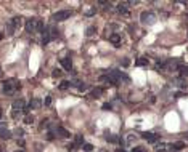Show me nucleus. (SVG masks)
Returning <instances> with one entry per match:
<instances>
[{"label": "nucleus", "mask_w": 188, "mask_h": 152, "mask_svg": "<svg viewBox=\"0 0 188 152\" xmlns=\"http://www.w3.org/2000/svg\"><path fill=\"white\" fill-rule=\"evenodd\" d=\"M26 31L28 32H34V31H44V21L37 19V18H31L26 23Z\"/></svg>", "instance_id": "obj_1"}, {"label": "nucleus", "mask_w": 188, "mask_h": 152, "mask_svg": "<svg viewBox=\"0 0 188 152\" xmlns=\"http://www.w3.org/2000/svg\"><path fill=\"white\" fill-rule=\"evenodd\" d=\"M19 83H18L16 80H13V79H10V80H5L3 82V93L5 95H13V93L16 91V90H19Z\"/></svg>", "instance_id": "obj_2"}, {"label": "nucleus", "mask_w": 188, "mask_h": 152, "mask_svg": "<svg viewBox=\"0 0 188 152\" xmlns=\"http://www.w3.org/2000/svg\"><path fill=\"white\" fill-rule=\"evenodd\" d=\"M71 15H73V10H60V11L53 13L52 19H53L55 23H58V21H64V19H68V18H69Z\"/></svg>", "instance_id": "obj_3"}, {"label": "nucleus", "mask_w": 188, "mask_h": 152, "mask_svg": "<svg viewBox=\"0 0 188 152\" xmlns=\"http://www.w3.org/2000/svg\"><path fill=\"white\" fill-rule=\"evenodd\" d=\"M140 21L145 24H154L156 23V15L151 11H143L142 16H140Z\"/></svg>", "instance_id": "obj_4"}, {"label": "nucleus", "mask_w": 188, "mask_h": 152, "mask_svg": "<svg viewBox=\"0 0 188 152\" xmlns=\"http://www.w3.org/2000/svg\"><path fill=\"white\" fill-rule=\"evenodd\" d=\"M19 21H21V18L16 16V18H13V19L7 24V32H8V35H13V34H15V29L19 26Z\"/></svg>", "instance_id": "obj_5"}, {"label": "nucleus", "mask_w": 188, "mask_h": 152, "mask_svg": "<svg viewBox=\"0 0 188 152\" xmlns=\"http://www.w3.org/2000/svg\"><path fill=\"white\" fill-rule=\"evenodd\" d=\"M11 136H13V133L5 127V123H0V138L2 139H10Z\"/></svg>", "instance_id": "obj_6"}, {"label": "nucleus", "mask_w": 188, "mask_h": 152, "mask_svg": "<svg viewBox=\"0 0 188 152\" xmlns=\"http://www.w3.org/2000/svg\"><path fill=\"white\" fill-rule=\"evenodd\" d=\"M140 136L145 138L148 143H158V139H159V136H158V135H154V133H148V131H143Z\"/></svg>", "instance_id": "obj_7"}, {"label": "nucleus", "mask_w": 188, "mask_h": 152, "mask_svg": "<svg viewBox=\"0 0 188 152\" xmlns=\"http://www.w3.org/2000/svg\"><path fill=\"white\" fill-rule=\"evenodd\" d=\"M56 133L60 136H61V138H69V131H68V130H66L64 127H61V125H58V128H56Z\"/></svg>", "instance_id": "obj_8"}, {"label": "nucleus", "mask_w": 188, "mask_h": 152, "mask_svg": "<svg viewBox=\"0 0 188 152\" xmlns=\"http://www.w3.org/2000/svg\"><path fill=\"white\" fill-rule=\"evenodd\" d=\"M24 107H26V101L24 99H15V103H13V109H15V111L24 109Z\"/></svg>", "instance_id": "obj_9"}, {"label": "nucleus", "mask_w": 188, "mask_h": 152, "mask_svg": "<svg viewBox=\"0 0 188 152\" xmlns=\"http://www.w3.org/2000/svg\"><path fill=\"white\" fill-rule=\"evenodd\" d=\"M71 85H76V88H77L79 91H85V83H84V82H82V80H73V82H71Z\"/></svg>", "instance_id": "obj_10"}, {"label": "nucleus", "mask_w": 188, "mask_h": 152, "mask_svg": "<svg viewBox=\"0 0 188 152\" xmlns=\"http://www.w3.org/2000/svg\"><path fill=\"white\" fill-rule=\"evenodd\" d=\"M60 63H61V66H63V69H64V71H71V69H73V64H71V61L68 59V58H63Z\"/></svg>", "instance_id": "obj_11"}, {"label": "nucleus", "mask_w": 188, "mask_h": 152, "mask_svg": "<svg viewBox=\"0 0 188 152\" xmlns=\"http://www.w3.org/2000/svg\"><path fill=\"white\" fill-rule=\"evenodd\" d=\"M109 40H111V43H113V45L119 47V43H121V35H119V34H111Z\"/></svg>", "instance_id": "obj_12"}, {"label": "nucleus", "mask_w": 188, "mask_h": 152, "mask_svg": "<svg viewBox=\"0 0 188 152\" xmlns=\"http://www.w3.org/2000/svg\"><path fill=\"white\" fill-rule=\"evenodd\" d=\"M177 69L183 77H188V64H180V66H177Z\"/></svg>", "instance_id": "obj_13"}, {"label": "nucleus", "mask_w": 188, "mask_h": 152, "mask_svg": "<svg viewBox=\"0 0 188 152\" xmlns=\"http://www.w3.org/2000/svg\"><path fill=\"white\" fill-rule=\"evenodd\" d=\"M117 10H119V13H126V15H127V13H129V3H127V2H126V3L121 2V3L117 5Z\"/></svg>", "instance_id": "obj_14"}, {"label": "nucleus", "mask_w": 188, "mask_h": 152, "mask_svg": "<svg viewBox=\"0 0 188 152\" xmlns=\"http://www.w3.org/2000/svg\"><path fill=\"white\" fill-rule=\"evenodd\" d=\"M84 144V138H82V135H77L76 136V139H74V147H77V146H82Z\"/></svg>", "instance_id": "obj_15"}, {"label": "nucleus", "mask_w": 188, "mask_h": 152, "mask_svg": "<svg viewBox=\"0 0 188 152\" xmlns=\"http://www.w3.org/2000/svg\"><path fill=\"white\" fill-rule=\"evenodd\" d=\"M101 93H103V88H95V90H92L90 96L92 98H98V96H101Z\"/></svg>", "instance_id": "obj_16"}, {"label": "nucleus", "mask_w": 188, "mask_h": 152, "mask_svg": "<svg viewBox=\"0 0 188 152\" xmlns=\"http://www.w3.org/2000/svg\"><path fill=\"white\" fill-rule=\"evenodd\" d=\"M106 141H108V143H111V144H116V143H119V138L116 135H108Z\"/></svg>", "instance_id": "obj_17"}, {"label": "nucleus", "mask_w": 188, "mask_h": 152, "mask_svg": "<svg viewBox=\"0 0 188 152\" xmlns=\"http://www.w3.org/2000/svg\"><path fill=\"white\" fill-rule=\"evenodd\" d=\"M69 87H71V82H69V80H63L58 88H60V90H68Z\"/></svg>", "instance_id": "obj_18"}, {"label": "nucleus", "mask_w": 188, "mask_h": 152, "mask_svg": "<svg viewBox=\"0 0 188 152\" xmlns=\"http://www.w3.org/2000/svg\"><path fill=\"white\" fill-rule=\"evenodd\" d=\"M29 107H31V109L40 107V101H39V99H32V101H31V104H29Z\"/></svg>", "instance_id": "obj_19"}, {"label": "nucleus", "mask_w": 188, "mask_h": 152, "mask_svg": "<svg viewBox=\"0 0 188 152\" xmlns=\"http://www.w3.org/2000/svg\"><path fill=\"white\" fill-rule=\"evenodd\" d=\"M82 149H84L85 152H92V151H93V146H92V144L84 143V144H82Z\"/></svg>", "instance_id": "obj_20"}, {"label": "nucleus", "mask_w": 188, "mask_h": 152, "mask_svg": "<svg viewBox=\"0 0 188 152\" xmlns=\"http://www.w3.org/2000/svg\"><path fill=\"white\" fill-rule=\"evenodd\" d=\"M135 64H137V66H146L148 59H146V58H140V59H137V63H135Z\"/></svg>", "instance_id": "obj_21"}, {"label": "nucleus", "mask_w": 188, "mask_h": 152, "mask_svg": "<svg viewBox=\"0 0 188 152\" xmlns=\"http://www.w3.org/2000/svg\"><path fill=\"white\" fill-rule=\"evenodd\" d=\"M175 83L180 85V88H187V82L183 79H175Z\"/></svg>", "instance_id": "obj_22"}, {"label": "nucleus", "mask_w": 188, "mask_h": 152, "mask_svg": "<svg viewBox=\"0 0 188 152\" xmlns=\"http://www.w3.org/2000/svg\"><path fill=\"white\" fill-rule=\"evenodd\" d=\"M183 147H185V143H182V141L174 144V149H177V151H179V149H183Z\"/></svg>", "instance_id": "obj_23"}, {"label": "nucleus", "mask_w": 188, "mask_h": 152, "mask_svg": "<svg viewBox=\"0 0 188 152\" xmlns=\"http://www.w3.org/2000/svg\"><path fill=\"white\" fill-rule=\"evenodd\" d=\"M24 122H26V123H32V122H34V117H32V115H26V117H24Z\"/></svg>", "instance_id": "obj_24"}, {"label": "nucleus", "mask_w": 188, "mask_h": 152, "mask_svg": "<svg viewBox=\"0 0 188 152\" xmlns=\"http://www.w3.org/2000/svg\"><path fill=\"white\" fill-rule=\"evenodd\" d=\"M50 104H52V98H50V96H47V98L44 99V106H50Z\"/></svg>", "instance_id": "obj_25"}, {"label": "nucleus", "mask_w": 188, "mask_h": 152, "mask_svg": "<svg viewBox=\"0 0 188 152\" xmlns=\"http://www.w3.org/2000/svg\"><path fill=\"white\" fill-rule=\"evenodd\" d=\"M98 5H100V7H105V8L111 7V3H109V2H103V0H101V2H98Z\"/></svg>", "instance_id": "obj_26"}, {"label": "nucleus", "mask_w": 188, "mask_h": 152, "mask_svg": "<svg viewBox=\"0 0 188 152\" xmlns=\"http://www.w3.org/2000/svg\"><path fill=\"white\" fill-rule=\"evenodd\" d=\"M52 75H53V77H60V75H61V71H60V69H55V71L52 72Z\"/></svg>", "instance_id": "obj_27"}, {"label": "nucleus", "mask_w": 188, "mask_h": 152, "mask_svg": "<svg viewBox=\"0 0 188 152\" xmlns=\"http://www.w3.org/2000/svg\"><path fill=\"white\" fill-rule=\"evenodd\" d=\"M93 32H95V27H89L87 29V35H92Z\"/></svg>", "instance_id": "obj_28"}, {"label": "nucleus", "mask_w": 188, "mask_h": 152, "mask_svg": "<svg viewBox=\"0 0 188 152\" xmlns=\"http://www.w3.org/2000/svg\"><path fill=\"white\" fill-rule=\"evenodd\" d=\"M121 64H122L124 67H127V66H129L130 63H129V59H122V61H121Z\"/></svg>", "instance_id": "obj_29"}, {"label": "nucleus", "mask_w": 188, "mask_h": 152, "mask_svg": "<svg viewBox=\"0 0 188 152\" xmlns=\"http://www.w3.org/2000/svg\"><path fill=\"white\" fill-rule=\"evenodd\" d=\"M47 139H48V141H52V139H53V133H52V131H48V133H47Z\"/></svg>", "instance_id": "obj_30"}, {"label": "nucleus", "mask_w": 188, "mask_h": 152, "mask_svg": "<svg viewBox=\"0 0 188 152\" xmlns=\"http://www.w3.org/2000/svg\"><path fill=\"white\" fill-rule=\"evenodd\" d=\"M95 13H97V8H92V10L87 13V16H92V15H95Z\"/></svg>", "instance_id": "obj_31"}, {"label": "nucleus", "mask_w": 188, "mask_h": 152, "mask_svg": "<svg viewBox=\"0 0 188 152\" xmlns=\"http://www.w3.org/2000/svg\"><path fill=\"white\" fill-rule=\"evenodd\" d=\"M103 109H105V111H109V109H111V104H109V103L103 104Z\"/></svg>", "instance_id": "obj_32"}, {"label": "nucleus", "mask_w": 188, "mask_h": 152, "mask_svg": "<svg viewBox=\"0 0 188 152\" xmlns=\"http://www.w3.org/2000/svg\"><path fill=\"white\" fill-rule=\"evenodd\" d=\"M142 151H143V149H142V147H134V149H132L130 152H142Z\"/></svg>", "instance_id": "obj_33"}, {"label": "nucleus", "mask_w": 188, "mask_h": 152, "mask_svg": "<svg viewBox=\"0 0 188 152\" xmlns=\"http://www.w3.org/2000/svg\"><path fill=\"white\" fill-rule=\"evenodd\" d=\"M16 135L23 136V135H24V131H23V130H19V128H18V130H16Z\"/></svg>", "instance_id": "obj_34"}, {"label": "nucleus", "mask_w": 188, "mask_h": 152, "mask_svg": "<svg viewBox=\"0 0 188 152\" xmlns=\"http://www.w3.org/2000/svg\"><path fill=\"white\" fill-rule=\"evenodd\" d=\"M18 144H19V146H24L26 143H24V139H18Z\"/></svg>", "instance_id": "obj_35"}, {"label": "nucleus", "mask_w": 188, "mask_h": 152, "mask_svg": "<svg viewBox=\"0 0 188 152\" xmlns=\"http://www.w3.org/2000/svg\"><path fill=\"white\" fill-rule=\"evenodd\" d=\"M116 152H127V151H124V149H117Z\"/></svg>", "instance_id": "obj_36"}, {"label": "nucleus", "mask_w": 188, "mask_h": 152, "mask_svg": "<svg viewBox=\"0 0 188 152\" xmlns=\"http://www.w3.org/2000/svg\"><path fill=\"white\" fill-rule=\"evenodd\" d=\"M156 152H167V151H164V147H162V149H159V151H156Z\"/></svg>", "instance_id": "obj_37"}, {"label": "nucleus", "mask_w": 188, "mask_h": 152, "mask_svg": "<svg viewBox=\"0 0 188 152\" xmlns=\"http://www.w3.org/2000/svg\"><path fill=\"white\" fill-rule=\"evenodd\" d=\"M2 117H3V112H2V109H0V119H2Z\"/></svg>", "instance_id": "obj_38"}, {"label": "nucleus", "mask_w": 188, "mask_h": 152, "mask_svg": "<svg viewBox=\"0 0 188 152\" xmlns=\"http://www.w3.org/2000/svg\"><path fill=\"white\" fill-rule=\"evenodd\" d=\"M2 39H3V34H2V32H0V40H2Z\"/></svg>", "instance_id": "obj_39"}, {"label": "nucleus", "mask_w": 188, "mask_h": 152, "mask_svg": "<svg viewBox=\"0 0 188 152\" xmlns=\"http://www.w3.org/2000/svg\"><path fill=\"white\" fill-rule=\"evenodd\" d=\"M16 152H23V151H16Z\"/></svg>", "instance_id": "obj_40"}, {"label": "nucleus", "mask_w": 188, "mask_h": 152, "mask_svg": "<svg viewBox=\"0 0 188 152\" xmlns=\"http://www.w3.org/2000/svg\"><path fill=\"white\" fill-rule=\"evenodd\" d=\"M0 152H3V151H2V149H0Z\"/></svg>", "instance_id": "obj_41"}, {"label": "nucleus", "mask_w": 188, "mask_h": 152, "mask_svg": "<svg viewBox=\"0 0 188 152\" xmlns=\"http://www.w3.org/2000/svg\"><path fill=\"white\" fill-rule=\"evenodd\" d=\"M187 138H188V133H187Z\"/></svg>", "instance_id": "obj_42"}]
</instances>
